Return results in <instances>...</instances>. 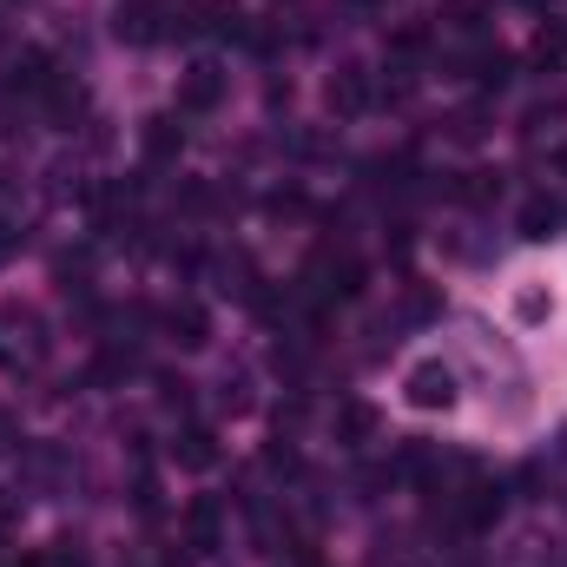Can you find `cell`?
Returning <instances> with one entry per match:
<instances>
[{"instance_id":"1","label":"cell","mask_w":567,"mask_h":567,"mask_svg":"<svg viewBox=\"0 0 567 567\" xmlns=\"http://www.w3.org/2000/svg\"><path fill=\"white\" fill-rule=\"evenodd\" d=\"M47 350H53L47 317H40L33 303L7 297V303H0V370H40V363H47Z\"/></svg>"},{"instance_id":"2","label":"cell","mask_w":567,"mask_h":567,"mask_svg":"<svg viewBox=\"0 0 567 567\" xmlns=\"http://www.w3.org/2000/svg\"><path fill=\"white\" fill-rule=\"evenodd\" d=\"M455 396H462V377H455V363H442V357H423V363H410L403 370V403L410 410H455Z\"/></svg>"},{"instance_id":"3","label":"cell","mask_w":567,"mask_h":567,"mask_svg":"<svg viewBox=\"0 0 567 567\" xmlns=\"http://www.w3.org/2000/svg\"><path fill=\"white\" fill-rule=\"evenodd\" d=\"M303 284L317 290V297H363V258L357 251H337V245H323L317 258H310V271H303Z\"/></svg>"},{"instance_id":"4","label":"cell","mask_w":567,"mask_h":567,"mask_svg":"<svg viewBox=\"0 0 567 567\" xmlns=\"http://www.w3.org/2000/svg\"><path fill=\"white\" fill-rule=\"evenodd\" d=\"M165 27H172V13H165L158 0H133V7H120V20H113V33H120L126 47H152V40H165Z\"/></svg>"},{"instance_id":"5","label":"cell","mask_w":567,"mask_h":567,"mask_svg":"<svg viewBox=\"0 0 567 567\" xmlns=\"http://www.w3.org/2000/svg\"><path fill=\"white\" fill-rule=\"evenodd\" d=\"M165 337H172L178 350H205V343H212V317H205V303H192V297L165 303Z\"/></svg>"},{"instance_id":"6","label":"cell","mask_w":567,"mask_h":567,"mask_svg":"<svg viewBox=\"0 0 567 567\" xmlns=\"http://www.w3.org/2000/svg\"><path fill=\"white\" fill-rule=\"evenodd\" d=\"M225 100V73L212 66V60H198L185 80H178V113H212Z\"/></svg>"},{"instance_id":"7","label":"cell","mask_w":567,"mask_h":567,"mask_svg":"<svg viewBox=\"0 0 567 567\" xmlns=\"http://www.w3.org/2000/svg\"><path fill=\"white\" fill-rule=\"evenodd\" d=\"M370 106H377V93H370V73H357V66L330 73V113H337V120H363Z\"/></svg>"},{"instance_id":"8","label":"cell","mask_w":567,"mask_h":567,"mask_svg":"<svg viewBox=\"0 0 567 567\" xmlns=\"http://www.w3.org/2000/svg\"><path fill=\"white\" fill-rule=\"evenodd\" d=\"M330 429H337V442H343V449H363V442L377 435V410L350 396V403H337V416H330Z\"/></svg>"},{"instance_id":"9","label":"cell","mask_w":567,"mask_h":567,"mask_svg":"<svg viewBox=\"0 0 567 567\" xmlns=\"http://www.w3.org/2000/svg\"><path fill=\"white\" fill-rule=\"evenodd\" d=\"M140 145H145V158H152V165H165V158H178V152H185V126H178L172 113H158V120H145Z\"/></svg>"},{"instance_id":"10","label":"cell","mask_w":567,"mask_h":567,"mask_svg":"<svg viewBox=\"0 0 567 567\" xmlns=\"http://www.w3.org/2000/svg\"><path fill=\"white\" fill-rule=\"evenodd\" d=\"M185 548H218V502L212 495H198V502H185Z\"/></svg>"},{"instance_id":"11","label":"cell","mask_w":567,"mask_h":567,"mask_svg":"<svg viewBox=\"0 0 567 567\" xmlns=\"http://www.w3.org/2000/svg\"><path fill=\"white\" fill-rule=\"evenodd\" d=\"M172 462H178V468H212V462H218V435L192 423L178 442H172Z\"/></svg>"},{"instance_id":"12","label":"cell","mask_w":567,"mask_h":567,"mask_svg":"<svg viewBox=\"0 0 567 567\" xmlns=\"http://www.w3.org/2000/svg\"><path fill=\"white\" fill-rule=\"evenodd\" d=\"M449 192H455L462 205H495V198H502V172H482V165H475V172H455Z\"/></svg>"},{"instance_id":"13","label":"cell","mask_w":567,"mask_h":567,"mask_svg":"<svg viewBox=\"0 0 567 567\" xmlns=\"http://www.w3.org/2000/svg\"><path fill=\"white\" fill-rule=\"evenodd\" d=\"M468 73H475V86H482V93H502V86L515 80V60L495 47V53H475V60H468Z\"/></svg>"},{"instance_id":"14","label":"cell","mask_w":567,"mask_h":567,"mask_svg":"<svg viewBox=\"0 0 567 567\" xmlns=\"http://www.w3.org/2000/svg\"><path fill=\"white\" fill-rule=\"evenodd\" d=\"M548 310H555V290H548L542 278H522V284H515V317H522V323H542Z\"/></svg>"},{"instance_id":"15","label":"cell","mask_w":567,"mask_h":567,"mask_svg":"<svg viewBox=\"0 0 567 567\" xmlns=\"http://www.w3.org/2000/svg\"><path fill=\"white\" fill-rule=\"evenodd\" d=\"M47 106H53L60 126H73V120L86 113V86H80V80H53V86H47Z\"/></svg>"},{"instance_id":"16","label":"cell","mask_w":567,"mask_h":567,"mask_svg":"<svg viewBox=\"0 0 567 567\" xmlns=\"http://www.w3.org/2000/svg\"><path fill=\"white\" fill-rule=\"evenodd\" d=\"M555 225H561V205H555V198H528V205H522V238H528V245H542Z\"/></svg>"},{"instance_id":"17","label":"cell","mask_w":567,"mask_h":567,"mask_svg":"<svg viewBox=\"0 0 567 567\" xmlns=\"http://www.w3.org/2000/svg\"><path fill=\"white\" fill-rule=\"evenodd\" d=\"M429 20H403V27H390V53L396 60H416V53H429Z\"/></svg>"},{"instance_id":"18","label":"cell","mask_w":567,"mask_h":567,"mask_svg":"<svg viewBox=\"0 0 567 567\" xmlns=\"http://www.w3.org/2000/svg\"><path fill=\"white\" fill-rule=\"evenodd\" d=\"M449 140H455V145H482V140H488V113H482V106L449 113Z\"/></svg>"},{"instance_id":"19","label":"cell","mask_w":567,"mask_h":567,"mask_svg":"<svg viewBox=\"0 0 567 567\" xmlns=\"http://www.w3.org/2000/svg\"><path fill=\"white\" fill-rule=\"evenodd\" d=\"M528 53H535V66H561L567 60V27H542Z\"/></svg>"},{"instance_id":"20","label":"cell","mask_w":567,"mask_h":567,"mask_svg":"<svg viewBox=\"0 0 567 567\" xmlns=\"http://www.w3.org/2000/svg\"><path fill=\"white\" fill-rule=\"evenodd\" d=\"M205 13H212L218 33H245V7L238 0H205Z\"/></svg>"},{"instance_id":"21","label":"cell","mask_w":567,"mask_h":567,"mask_svg":"<svg viewBox=\"0 0 567 567\" xmlns=\"http://www.w3.org/2000/svg\"><path fill=\"white\" fill-rule=\"evenodd\" d=\"M13 449H20V416L0 403V455H13Z\"/></svg>"},{"instance_id":"22","label":"cell","mask_w":567,"mask_h":567,"mask_svg":"<svg viewBox=\"0 0 567 567\" xmlns=\"http://www.w3.org/2000/svg\"><path fill=\"white\" fill-rule=\"evenodd\" d=\"M47 567H86V555H80V542H53V555H47Z\"/></svg>"},{"instance_id":"23","label":"cell","mask_w":567,"mask_h":567,"mask_svg":"<svg viewBox=\"0 0 567 567\" xmlns=\"http://www.w3.org/2000/svg\"><path fill=\"white\" fill-rule=\"evenodd\" d=\"M271 212H278V218H297V212H303V192H271Z\"/></svg>"},{"instance_id":"24","label":"cell","mask_w":567,"mask_h":567,"mask_svg":"<svg viewBox=\"0 0 567 567\" xmlns=\"http://www.w3.org/2000/svg\"><path fill=\"white\" fill-rule=\"evenodd\" d=\"M13 522H20V502H7V495H0V528H13Z\"/></svg>"},{"instance_id":"25","label":"cell","mask_w":567,"mask_h":567,"mask_svg":"<svg viewBox=\"0 0 567 567\" xmlns=\"http://www.w3.org/2000/svg\"><path fill=\"white\" fill-rule=\"evenodd\" d=\"M13 567H47V555H27V561H13Z\"/></svg>"},{"instance_id":"26","label":"cell","mask_w":567,"mask_h":567,"mask_svg":"<svg viewBox=\"0 0 567 567\" xmlns=\"http://www.w3.org/2000/svg\"><path fill=\"white\" fill-rule=\"evenodd\" d=\"M555 172H561V178H567V145H561V152H555Z\"/></svg>"},{"instance_id":"27","label":"cell","mask_w":567,"mask_h":567,"mask_svg":"<svg viewBox=\"0 0 567 567\" xmlns=\"http://www.w3.org/2000/svg\"><path fill=\"white\" fill-rule=\"evenodd\" d=\"M7 245H13V238H7V225H0V258H7Z\"/></svg>"}]
</instances>
